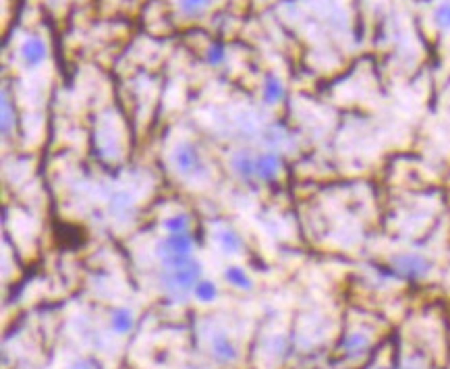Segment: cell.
<instances>
[{"label":"cell","instance_id":"obj_1","mask_svg":"<svg viewBox=\"0 0 450 369\" xmlns=\"http://www.w3.org/2000/svg\"><path fill=\"white\" fill-rule=\"evenodd\" d=\"M158 280L171 297L183 299L187 292H193L195 284L201 280V264L191 257L181 266H162Z\"/></svg>","mask_w":450,"mask_h":369},{"label":"cell","instance_id":"obj_2","mask_svg":"<svg viewBox=\"0 0 450 369\" xmlns=\"http://www.w3.org/2000/svg\"><path fill=\"white\" fill-rule=\"evenodd\" d=\"M193 253V237L191 233L166 235L156 243V257L162 266H181L191 259Z\"/></svg>","mask_w":450,"mask_h":369},{"label":"cell","instance_id":"obj_3","mask_svg":"<svg viewBox=\"0 0 450 369\" xmlns=\"http://www.w3.org/2000/svg\"><path fill=\"white\" fill-rule=\"evenodd\" d=\"M390 268L403 280H421L429 274L432 264L419 253H399L390 259Z\"/></svg>","mask_w":450,"mask_h":369},{"label":"cell","instance_id":"obj_4","mask_svg":"<svg viewBox=\"0 0 450 369\" xmlns=\"http://www.w3.org/2000/svg\"><path fill=\"white\" fill-rule=\"evenodd\" d=\"M173 164H175V168H177L179 173H183V175H197V177L208 175V166H205V162H203L199 150H197L193 143H189V141H183V143H179V145L175 147V152H173Z\"/></svg>","mask_w":450,"mask_h":369},{"label":"cell","instance_id":"obj_5","mask_svg":"<svg viewBox=\"0 0 450 369\" xmlns=\"http://www.w3.org/2000/svg\"><path fill=\"white\" fill-rule=\"evenodd\" d=\"M19 56H21V60L25 62V66H29V68L40 66V64L46 60V56H48L46 42H44L40 36H36V34L27 36V38L21 42V46H19Z\"/></svg>","mask_w":450,"mask_h":369},{"label":"cell","instance_id":"obj_6","mask_svg":"<svg viewBox=\"0 0 450 369\" xmlns=\"http://www.w3.org/2000/svg\"><path fill=\"white\" fill-rule=\"evenodd\" d=\"M282 168V158L278 152H262L255 156V181L260 183H272Z\"/></svg>","mask_w":450,"mask_h":369},{"label":"cell","instance_id":"obj_7","mask_svg":"<svg viewBox=\"0 0 450 369\" xmlns=\"http://www.w3.org/2000/svg\"><path fill=\"white\" fill-rule=\"evenodd\" d=\"M210 353L218 363H235L239 359V351L235 342L229 338V334L216 332L210 340Z\"/></svg>","mask_w":450,"mask_h":369},{"label":"cell","instance_id":"obj_8","mask_svg":"<svg viewBox=\"0 0 450 369\" xmlns=\"http://www.w3.org/2000/svg\"><path fill=\"white\" fill-rule=\"evenodd\" d=\"M231 168L241 181L245 183L255 181V156L249 154L247 150H241L231 156Z\"/></svg>","mask_w":450,"mask_h":369},{"label":"cell","instance_id":"obj_9","mask_svg":"<svg viewBox=\"0 0 450 369\" xmlns=\"http://www.w3.org/2000/svg\"><path fill=\"white\" fill-rule=\"evenodd\" d=\"M286 96V90H284V84L278 75L274 73H268L264 77V86H262V98L268 106H274L278 102H282Z\"/></svg>","mask_w":450,"mask_h":369},{"label":"cell","instance_id":"obj_10","mask_svg":"<svg viewBox=\"0 0 450 369\" xmlns=\"http://www.w3.org/2000/svg\"><path fill=\"white\" fill-rule=\"evenodd\" d=\"M135 326V318H133V311L127 309V307H116L110 316V328L116 332V334H127L131 332Z\"/></svg>","mask_w":450,"mask_h":369},{"label":"cell","instance_id":"obj_11","mask_svg":"<svg viewBox=\"0 0 450 369\" xmlns=\"http://www.w3.org/2000/svg\"><path fill=\"white\" fill-rule=\"evenodd\" d=\"M367 348H369V338L365 334H361V332L347 334L345 340H342V353L349 355V357H359Z\"/></svg>","mask_w":450,"mask_h":369},{"label":"cell","instance_id":"obj_12","mask_svg":"<svg viewBox=\"0 0 450 369\" xmlns=\"http://www.w3.org/2000/svg\"><path fill=\"white\" fill-rule=\"evenodd\" d=\"M218 245L224 253L235 255L243 249V239H241V235H237L231 229H222V231H218Z\"/></svg>","mask_w":450,"mask_h":369},{"label":"cell","instance_id":"obj_13","mask_svg":"<svg viewBox=\"0 0 450 369\" xmlns=\"http://www.w3.org/2000/svg\"><path fill=\"white\" fill-rule=\"evenodd\" d=\"M164 231L168 235H179V233H191V216L185 212L173 214L164 220Z\"/></svg>","mask_w":450,"mask_h":369},{"label":"cell","instance_id":"obj_14","mask_svg":"<svg viewBox=\"0 0 450 369\" xmlns=\"http://www.w3.org/2000/svg\"><path fill=\"white\" fill-rule=\"evenodd\" d=\"M224 280H227L231 286L239 288V290H251L253 288V282H251L249 274L243 268H239V266L227 268V272H224Z\"/></svg>","mask_w":450,"mask_h":369},{"label":"cell","instance_id":"obj_15","mask_svg":"<svg viewBox=\"0 0 450 369\" xmlns=\"http://www.w3.org/2000/svg\"><path fill=\"white\" fill-rule=\"evenodd\" d=\"M193 297L201 303H210L218 297V286L212 280H199L193 288Z\"/></svg>","mask_w":450,"mask_h":369},{"label":"cell","instance_id":"obj_16","mask_svg":"<svg viewBox=\"0 0 450 369\" xmlns=\"http://www.w3.org/2000/svg\"><path fill=\"white\" fill-rule=\"evenodd\" d=\"M224 60H227V48H224L220 42L210 44L208 50H205V62H208L210 66H220Z\"/></svg>","mask_w":450,"mask_h":369},{"label":"cell","instance_id":"obj_17","mask_svg":"<svg viewBox=\"0 0 450 369\" xmlns=\"http://www.w3.org/2000/svg\"><path fill=\"white\" fill-rule=\"evenodd\" d=\"M208 5H210V0H179V11H181L185 17H195V15H199Z\"/></svg>","mask_w":450,"mask_h":369},{"label":"cell","instance_id":"obj_18","mask_svg":"<svg viewBox=\"0 0 450 369\" xmlns=\"http://www.w3.org/2000/svg\"><path fill=\"white\" fill-rule=\"evenodd\" d=\"M434 23L440 29H450V3H442L434 11Z\"/></svg>","mask_w":450,"mask_h":369},{"label":"cell","instance_id":"obj_19","mask_svg":"<svg viewBox=\"0 0 450 369\" xmlns=\"http://www.w3.org/2000/svg\"><path fill=\"white\" fill-rule=\"evenodd\" d=\"M15 118H13V112H11V102H9V94H7V90L3 92V133H5V137H9V133L13 131V123Z\"/></svg>","mask_w":450,"mask_h":369},{"label":"cell","instance_id":"obj_20","mask_svg":"<svg viewBox=\"0 0 450 369\" xmlns=\"http://www.w3.org/2000/svg\"><path fill=\"white\" fill-rule=\"evenodd\" d=\"M129 195L123 193V191H116L112 197H110V212L114 214H123L125 209H129Z\"/></svg>","mask_w":450,"mask_h":369},{"label":"cell","instance_id":"obj_21","mask_svg":"<svg viewBox=\"0 0 450 369\" xmlns=\"http://www.w3.org/2000/svg\"><path fill=\"white\" fill-rule=\"evenodd\" d=\"M264 141H266L270 147H278V145L284 141V135H282V131H278V129H270V131H266Z\"/></svg>","mask_w":450,"mask_h":369},{"label":"cell","instance_id":"obj_22","mask_svg":"<svg viewBox=\"0 0 450 369\" xmlns=\"http://www.w3.org/2000/svg\"><path fill=\"white\" fill-rule=\"evenodd\" d=\"M73 369H96V367H94L92 361H79V363L73 365Z\"/></svg>","mask_w":450,"mask_h":369},{"label":"cell","instance_id":"obj_23","mask_svg":"<svg viewBox=\"0 0 450 369\" xmlns=\"http://www.w3.org/2000/svg\"><path fill=\"white\" fill-rule=\"evenodd\" d=\"M382 369H388V367H382Z\"/></svg>","mask_w":450,"mask_h":369}]
</instances>
